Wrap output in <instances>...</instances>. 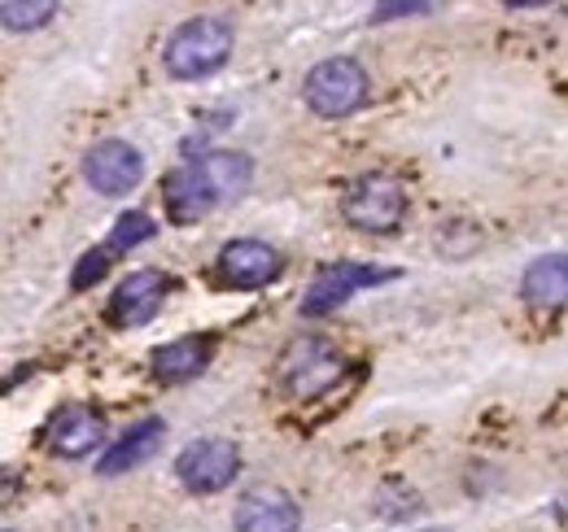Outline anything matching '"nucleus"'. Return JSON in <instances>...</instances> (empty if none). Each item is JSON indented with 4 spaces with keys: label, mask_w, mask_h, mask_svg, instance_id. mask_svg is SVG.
Here are the masks:
<instances>
[{
    "label": "nucleus",
    "mask_w": 568,
    "mask_h": 532,
    "mask_svg": "<svg viewBox=\"0 0 568 532\" xmlns=\"http://www.w3.org/2000/svg\"><path fill=\"white\" fill-rule=\"evenodd\" d=\"M197 166L206 171V180H211V188L219 193V201L241 197V193L250 188V180H254V162H250L245 153H236V149H214V153H202V157H197Z\"/></svg>",
    "instance_id": "nucleus-16"
},
{
    "label": "nucleus",
    "mask_w": 568,
    "mask_h": 532,
    "mask_svg": "<svg viewBox=\"0 0 568 532\" xmlns=\"http://www.w3.org/2000/svg\"><path fill=\"white\" fill-rule=\"evenodd\" d=\"M44 441H49V450L62 454V459H83V454H92V450L105 441V415H101L97 406L71 401V406H62V410L49 419Z\"/></svg>",
    "instance_id": "nucleus-8"
},
{
    "label": "nucleus",
    "mask_w": 568,
    "mask_h": 532,
    "mask_svg": "<svg viewBox=\"0 0 568 532\" xmlns=\"http://www.w3.org/2000/svg\"><path fill=\"white\" fill-rule=\"evenodd\" d=\"M372 83L367 70L358 66L355 58H328L320 66H311V74L302 79V96L320 119H346L367 101Z\"/></svg>",
    "instance_id": "nucleus-4"
},
{
    "label": "nucleus",
    "mask_w": 568,
    "mask_h": 532,
    "mask_svg": "<svg viewBox=\"0 0 568 532\" xmlns=\"http://www.w3.org/2000/svg\"><path fill=\"white\" fill-rule=\"evenodd\" d=\"M520 293L529 306L542 310H560L568 306V254H542L525 266L520 275Z\"/></svg>",
    "instance_id": "nucleus-15"
},
{
    "label": "nucleus",
    "mask_w": 568,
    "mask_h": 532,
    "mask_svg": "<svg viewBox=\"0 0 568 532\" xmlns=\"http://www.w3.org/2000/svg\"><path fill=\"white\" fill-rule=\"evenodd\" d=\"M105 270H110V249H88L79 266H74L71 275V288L74 293H83V288H92L97 279H105Z\"/></svg>",
    "instance_id": "nucleus-19"
},
{
    "label": "nucleus",
    "mask_w": 568,
    "mask_h": 532,
    "mask_svg": "<svg viewBox=\"0 0 568 532\" xmlns=\"http://www.w3.org/2000/svg\"><path fill=\"white\" fill-rule=\"evenodd\" d=\"M342 218L355 232L389 236L407 218V188L394 175H381V171L376 175H358L355 184L346 188V197H342Z\"/></svg>",
    "instance_id": "nucleus-3"
},
{
    "label": "nucleus",
    "mask_w": 568,
    "mask_h": 532,
    "mask_svg": "<svg viewBox=\"0 0 568 532\" xmlns=\"http://www.w3.org/2000/svg\"><path fill=\"white\" fill-rule=\"evenodd\" d=\"M162 437H166V423L162 419H141V423H132L105 454H101V463L97 471L101 475H123V471H136L141 463H149L153 454H158V446H162Z\"/></svg>",
    "instance_id": "nucleus-14"
},
{
    "label": "nucleus",
    "mask_w": 568,
    "mask_h": 532,
    "mask_svg": "<svg viewBox=\"0 0 568 532\" xmlns=\"http://www.w3.org/2000/svg\"><path fill=\"white\" fill-rule=\"evenodd\" d=\"M214 358V340L211 336H184V340H171L162 349H153V376L162 385H184V380H197Z\"/></svg>",
    "instance_id": "nucleus-13"
},
{
    "label": "nucleus",
    "mask_w": 568,
    "mask_h": 532,
    "mask_svg": "<svg viewBox=\"0 0 568 532\" xmlns=\"http://www.w3.org/2000/svg\"><path fill=\"white\" fill-rule=\"evenodd\" d=\"M4 532H13V529H4Z\"/></svg>",
    "instance_id": "nucleus-21"
},
{
    "label": "nucleus",
    "mask_w": 568,
    "mask_h": 532,
    "mask_svg": "<svg viewBox=\"0 0 568 532\" xmlns=\"http://www.w3.org/2000/svg\"><path fill=\"white\" fill-rule=\"evenodd\" d=\"M166 293H171V279H166L162 270H132V275L114 288V297H110V319H114L119 328H144V324L162 310Z\"/></svg>",
    "instance_id": "nucleus-10"
},
{
    "label": "nucleus",
    "mask_w": 568,
    "mask_h": 532,
    "mask_svg": "<svg viewBox=\"0 0 568 532\" xmlns=\"http://www.w3.org/2000/svg\"><path fill=\"white\" fill-rule=\"evenodd\" d=\"M428 9L433 4H416V0L412 4H376L372 9V22H389V18H403V13H428Z\"/></svg>",
    "instance_id": "nucleus-20"
},
{
    "label": "nucleus",
    "mask_w": 568,
    "mask_h": 532,
    "mask_svg": "<svg viewBox=\"0 0 568 532\" xmlns=\"http://www.w3.org/2000/svg\"><path fill=\"white\" fill-rule=\"evenodd\" d=\"M241 471V450L227 441V437H206V441H193L180 450L175 459V475L189 493H219L236 480Z\"/></svg>",
    "instance_id": "nucleus-5"
},
{
    "label": "nucleus",
    "mask_w": 568,
    "mask_h": 532,
    "mask_svg": "<svg viewBox=\"0 0 568 532\" xmlns=\"http://www.w3.org/2000/svg\"><path fill=\"white\" fill-rule=\"evenodd\" d=\"M214 266L227 288H263L284 270V258L263 241H227Z\"/></svg>",
    "instance_id": "nucleus-9"
},
{
    "label": "nucleus",
    "mask_w": 568,
    "mask_h": 532,
    "mask_svg": "<svg viewBox=\"0 0 568 532\" xmlns=\"http://www.w3.org/2000/svg\"><path fill=\"white\" fill-rule=\"evenodd\" d=\"M83 180L101 197H123L144 180V157L128 140H101L83 153Z\"/></svg>",
    "instance_id": "nucleus-6"
},
{
    "label": "nucleus",
    "mask_w": 568,
    "mask_h": 532,
    "mask_svg": "<svg viewBox=\"0 0 568 532\" xmlns=\"http://www.w3.org/2000/svg\"><path fill=\"white\" fill-rule=\"evenodd\" d=\"M162 201H166L171 223H197L202 214H211L214 205H219V193L211 188L206 171H202L197 162H189V166H180V171L166 175Z\"/></svg>",
    "instance_id": "nucleus-12"
},
{
    "label": "nucleus",
    "mask_w": 568,
    "mask_h": 532,
    "mask_svg": "<svg viewBox=\"0 0 568 532\" xmlns=\"http://www.w3.org/2000/svg\"><path fill=\"white\" fill-rule=\"evenodd\" d=\"M276 380L288 398L311 401L342 380V354L320 336H297L276 358Z\"/></svg>",
    "instance_id": "nucleus-2"
},
{
    "label": "nucleus",
    "mask_w": 568,
    "mask_h": 532,
    "mask_svg": "<svg viewBox=\"0 0 568 532\" xmlns=\"http://www.w3.org/2000/svg\"><path fill=\"white\" fill-rule=\"evenodd\" d=\"M302 529V507L276 489V484H258L250 493H241L236 502V532H297Z\"/></svg>",
    "instance_id": "nucleus-11"
},
{
    "label": "nucleus",
    "mask_w": 568,
    "mask_h": 532,
    "mask_svg": "<svg viewBox=\"0 0 568 532\" xmlns=\"http://www.w3.org/2000/svg\"><path fill=\"white\" fill-rule=\"evenodd\" d=\"M158 236V227H153V218L141 214V209H128V214H119V223H114V232H110V254H132L136 245L144 241H153Z\"/></svg>",
    "instance_id": "nucleus-17"
},
{
    "label": "nucleus",
    "mask_w": 568,
    "mask_h": 532,
    "mask_svg": "<svg viewBox=\"0 0 568 532\" xmlns=\"http://www.w3.org/2000/svg\"><path fill=\"white\" fill-rule=\"evenodd\" d=\"M389 279V270H376V266H363V263H337V266H324L306 297H302V315L306 319H320V315H333L342 301H351L355 288H367V284H381Z\"/></svg>",
    "instance_id": "nucleus-7"
},
{
    "label": "nucleus",
    "mask_w": 568,
    "mask_h": 532,
    "mask_svg": "<svg viewBox=\"0 0 568 532\" xmlns=\"http://www.w3.org/2000/svg\"><path fill=\"white\" fill-rule=\"evenodd\" d=\"M0 18H4L9 31H36L49 18H58V4L53 0H4L0 4Z\"/></svg>",
    "instance_id": "nucleus-18"
},
{
    "label": "nucleus",
    "mask_w": 568,
    "mask_h": 532,
    "mask_svg": "<svg viewBox=\"0 0 568 532\" xmlns=\"http://www.w3.org/2000/svg\"><path fill=\"white\" fill-rule=\"evenodd\" d=\"M232 44H236L232 22L219 13H202V18H189L184 27L171 31L162 62H166L171 79H206V74L227 66Z\"/></svg>",
    "instance_id": "nucleus-1"
}]
</instances>
